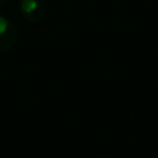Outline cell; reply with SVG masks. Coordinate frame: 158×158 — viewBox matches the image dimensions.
Segmentation results:
<instances>
[{"mask_svg": "<svg viewBox=\"0 0 158 158\" xmlns=\"http://www.w3.org/2000/svg\"><path fill=\"white\" fill-rule=\"evenodd\" d=\"M19 11L28 22L38 24L43 19L46 8L42 0H19Z\"/></svg>", "mask_w": 158, "mask_h": 158, "instance_id": "1", "label": "cell"}, {"mask_svg": "<svg viewBox=\"0 0 158 158\" xmlns=\"http://www.w3.org/2000/svg\"><path fill=\"white\" fill-rule=\"evenodd\" d=\"M8 0H0V4H4V3H7Z\"/></svg>", "mask_w": 158, "mask_h": 158, "instance_id": "3", "label": "cell"}, {"mask_svg": "<svg viewBox=\"0 0 158 158\" xmlns=\"http://www.w3.org/2000/svg\"><path fill=\"white\" fill-rule=\"evenodd\" d=\"M18 32L17 28L8 18L0 15V52L11 50L17 43Z\"/></svg>", "mask_w": 158, "mask_h": 158, "instance_id": "2", "label": "cell"}]
</instances>
